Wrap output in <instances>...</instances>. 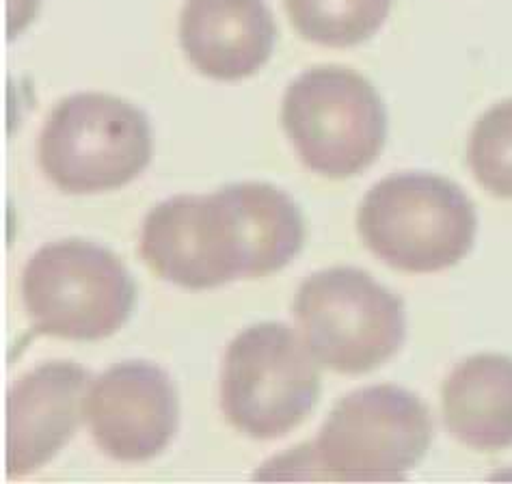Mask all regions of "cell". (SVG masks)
<instances>
[{
	"instance_id": "cell-6",
	"label": "cell",
	"mask_w": 512,
	"mask_h": 484,
	"mask_svg": "<svg viewBox=\"0 0 512 484\" xmlns=\"http://www.w3.org/2000/svg\"><path fill=\"white\" fill-rule=\"evenodd\" d=\"M281 121L303 165L335 180L366 171L387 139L381 96L348 67H312L294 78Z\"/></svg>"
},
{
	"instance_id": "cell-14",
	"label": "cell",
	"mask_w": 512,
	"mask_h": 484,
	"mask_svg": "<svg viewBox=\"0 0 512 484\" xmlns=\"http://www.w3.org/2000/svg\"><path fill=\"white\" fill-rule=\"evenodd\" d=\"M467 163L495 197L512 199V98L491 106L471 130Z\"/></svg>"
},
{
	"instance_id": "cell-1",
	"label": "cell",
	"mask_w": 512,
	"mask_h": 484,
	"mask_svg": "<svg viewBox=\"0 0 512 484\" xmlns=\"http://www.w3.org/2000/svg\"><path fill=\"white\" fill-rule=\"evenodd\" d=\"M303 242V214L288 193L266 182H238L158 204L143 221L139 253L165 281L210 290L281 271Z\"/></svg>"
},
{
	"instance_id": "cell-11",
	"label": "cell",
	"mask_w": 512,
	"mask_h": 484,
	"mask_svg": "<svg viewBox=\"0 0 512 484\" xmlns=\"http://www.w3.org/2000/svg\"><path fill=\"white\" fill-rule=\"evenodd\" d=\"M277 26L264 0H186L180 44L197 72L242 80L271 59Z\"/></svg>"
},
{
	"instance_id": "cell-3",
	"label": "cell",
	"mask_w": 512,
	"mask_h": 484,
	"mask_svg": "<svg viewBox=\"0 0 512 484\" xmlns=\"http://www.w3.org/2000/svg\"><path fill=\"white\" fill-rule=\"evenodd\" d=\"M359 234L385 264L404 273H437L474 247L478 217L454 182L433 173H396L363 197Z\"/></svg>"
},
{
	"instance_id": "cell-9",
	"label": "cell",
	"mask_w": 512,
	"mask_h": 484,
	"mask_svg": "<svg viewBox=\"0 0 512 484\" xmlns=\"http://www.w3.org/2000/svg\"><path fill=\"white\" fill-rule=\"evenodd\" d=\"M85 420L100 450L121 463L163 452L180 422L178 392L165 370L126 361L102 372L85 400Z\"/></svg>"
},
{
	"instance_id": "cell-8",
	"label": "cell",
	"mask_w": 512,
	"mask_h": 484,
	"mask_svg": "<svg viewBox=\"0 0 512 484\" xmlns=\"http://www.w3.org/2000/svg\"><path fill=\"white\" fill-rule=\"evenodd\" d=\"M320 396V372L309 346L281 322H260L227 346L221 409L253 439H277L299 426Z\"/></svg>"
},
{
	"instance_id": "cell-10",
	"label": "cell",
	"mask_w": 512,
	"mask_h": 484,
	"mask_svg": "<svg viewBox=\"0 0 512 484\" xmlns=\"http://www.w3.org/2000/svg\"><path fill=\"white\" fill-rule=\"evenodd\" d=\"M91 372L46 361L13 383L7 398V474H33L70 441L85 418Z\"/></svg>"
},
{
	"instance_id": "cell-12",
	"label": "cell",
	"mask_w": 512,
	"mask_h": 484,
	"mask_svg": "<svg viewBox=\"0 0 512 484\" xmlns=\"http://www.w3.org/2000/svg\"><path fill=\"white\" fill-rule=\"evenodd\" d=\"M443 420L463 446L478 452L512 448V357L474 355L443 383Z\"/></svg>"
},
{
	"instance_id": "cell-13",
	"label": "cell",
	"mask_w": 512,
	"mask_h": 484,
	"mask_svg": "<svg viewBox=\"0 0 512 484\" xmlns=\"http://www.w3.org/2000/svg\"><path fill=\"white\" fill-rule=\"evenodd\" d=\"M286 9L296 33L307 42L348 48L381 29L392 0H286Z\"/></svg>"
},
{
	"instance_id": "cell-4",
	"label": "cell",
	"mask_w": 512,
	"mask_h": 484,
	"mask_svg": "<svg viewBox=\"0 0 512 484\" xmlns=\"http://www.w3.org/2000/svg\"><path fill=\"white\" fill-rule=\"evenodd\" d=\"M22 299L35 331L96 342L126 325L137 286L113 251L67 238L33 253L22 275Z\"/></svg>"
},
{
	"instance_id": "cell-5",
	"label": "cell",
	"mask_w": 512,
	"mask_h": 484,
	"mask_svg": "<svg viewBox=\"0 0 512 484\" xmlns=\"http://www.w3.org/2000/svg\"><path fill=\"white\" fill-rule=\"evenodd\" d=\"M150 119L109 93L61 100L39 137V163L63 193L87 195L126 186L152 160Z\"/></svg>"
},
{
	"instance_id": "cell-2",
	"label": "cell",
	"mask_w": 512,
	"mask_h": 484,
	"mask_svg": "<svg viewBox=\"0 0 512 484\" xmlns=\"http://www.w3.org/2000/svg\"><path fill=\"white\" fill-rule=\"evenodd\" d=\"M430 441V411L413 392L398 385L361 387L335 405L312 446L292 450L299 463L288 467H314L316 480H404Z\"/></svg>"
},
{
	"instance_id": "cell-7",
	"label": "cell",
	"mask_w": 512,
	"mask_h": 484,
	"mask_svg": "<svg viewBox=\"0 0 512 484\" xmlns=\"http://www.w3.org/2000/svg\"><path fill=\"white\" fill-rule=\"evenodd\" d=\"M292 314L320 366L342 374L376 370L407 338L404 303L353 266L307 277L296 292Z\"/></svg>"
}]
</instances>
